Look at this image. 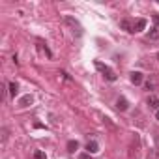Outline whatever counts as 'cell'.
Instances as JSON below:
<instances>
[{
	"instance_id": "1",
	"label": "cell",
	"mask_w": 159,
	"mask_h": 159,
	"mask_svg": "<svg viewBox=\"0 0 159 159\" xmlns=\"http://www.w3.org/2000/svg\"><path fill=\"white\" fill-rule=\"evenodd\" d=\"M96 69L107 79V81H116V73H114L109 66H105V64H101V62H96Z\"/></svg>"
},
{
	"instance_id": "2",
	"label": "cell",
	"mask_w": 159,
	"mask_h": 159,
	"mask_svg": "<svg viewBox=\"0 0 159 159\" xmlns=\"http://www.w3.org/2000/svg\"><path fill=\"white\" fill-rule=\"evenodd\" d=\"M120 28L125 30V32H135V23L131 19H122L120 21Z\"/></svg>"
},
{
	"instance_id": "3",
	"label": "cell",
	"mask_w": 159,
	"mask_h": 159,
	"mask_svg": "<svg viewBox=\"0 0 159 159\" xmlns=\"http://www.w3.org/2000/svg\"><path fill=\"white\" fill-rule=\"evenodd\" d=\"M148 107H150L152 111H157V109H159V98L153 96V94L148 96Z\"/></svg>"
},
{
	"instance_id": "4",
	"label": "cell",
	"mask_w": 159,
	"mask_h": 159,
	"mask_svg": "<svg viewBox=\"0 0 159 159\" xmlns=\"http://www.w3.org/2000/svg\"><path fill=\"white\" fill-rule=\"evenodd\" d=\"M129 79H131V83H133V84H140L144 77H142V73H140V71H133V73L129 75Z\"/></svg>"
},
{
	"instance_id": "5",
	"label": "cell",
	"mask_w": 159,
	"mask_h": 159,
	"mask_svg": "<svg viewBox=\"0 0 159 159\" xmlns=\"http://www.w3.org/2000/svg\"><path fill=\"white\" fill-rule=\"evenodd\" d=\"M86 152H88V153H98V152H99V144H98L96 140H88V144H86Z\"/></svg>"
},
{
	"instance_id": "6",
	"label": "cell",
	"mask_w": 159,
	"mask_h": 159,
	"mask_svg": "<svg viewBox=\"0 0 159 159\" xmlns=\"http://www.w3.org/2000/svg\"><path fill=\"white\" fill-rule=\"evenodd\" d=\"M66 23H67L69 26H73V28H77V32H79V36H81V25H79V23H77V21L73 19V17H69V15H67V17H66Z\"/></svg>"
},
{
	"instance_id": "7",
	"label": "cell",
	"mask_w": 159,
	"mask_h": 159,
	"mask_svg": "<svg viewBox=\"0 0 159 159\" xmlns=\"http://www.w3.org/2000/svg\"><path fill=\"white\" fill-rule=\"evenodd\" d=\"M146 28V19H137L135 21V32H140Z\"/></svg>"
},
{
	"instance_id": "8",
	"label": "cell",
	"mask_w": 159,
	"mask_h": 159,
	"mask_svg": "<svg viewBox=\"0 0 159 159\" xmlns=\"http://www.w3.org/2000/svg\"><path fill=\"white\" fill-rule=\"evenodd\" d=\"M116 107H118L120 111H127V107H129V103H127V99H125V98H120V99L116 101Z\"/></svg>"
},
{
	"instance_id": "9",
	"label": "cell",
	"mask_w": 159,
	"mask_h": 159,
	"mask_svg": "<svg viewBox=\"0 0 159 159\" xmlns=\"http://www.w3.org/2000/svg\"><path fill=\"white\" fill-rule=\"evenodd\" d=\"M150 39H159V26H152V30L148 32Z\"/></svg>"
},
{
	"instance_id": "10",
	"label": "cell",
	"mask_w": 159,
	"mask_h": 159,
	"mask_svg": "<svg viewBox=\"0 0 159 159\" xmlns=\"http://www.w3.org/2000/svg\"><path fill=\"white\" fill-rule=\"evenodd\" d=\"M32 101H34V99H32V96L28 94V96H25V98L19 101V105H21V107H28V105H32Z\"/></svg>"
},
{
	"instance_id": "11",
	"label": "cell",
	"mask_w": 159,
	"mask_h": 159,
	"mask_svg": "<svg viewBox=\"0 0 159 159\" xmlns=\"http://www.w3.org/2000/svg\"><path fill=\"white\" fill-rule=\"evenodd\" d=\"M17 92H19V84H17V83H10V94L15 96Z\"/></svg>"
},
{
	"instance_id": "12",
	"label": "cell",
	"mask_w": 159,
	"mask_h": 159,
	"mask_svg": "<svg viewBox=\"0 0 159 159\" xmlns=\"http://www.w3.org/2000/svg\"><path fill=\"white\" fill-rule=\"evenodd\" d=\"M77 148H79V142H77V140H69V142H67V150H69V152H75Z\"/></svg>"
},
{
	"instance_id": "13",
	"label": "cell",
	"mask_w": 159,
	"mask_h": 159,
	"mask_svg": "<svg viewBox=\"0 0 159 159\" xmlns=\"http://www.w3.org/2000/svg\"><path fill=\"white\" fill-rule=\"evenodd\" d=\"M34 159H47V155H45V152L36 150V152H34Z\"/></svg>"
},
{
	"instance_id": "14",
	"label": "cell",
	"mask_w": 159,
	"mask_h": 159,
	"mask_svg": "<svg viewBox=\"0 0 159 159\" xmlns=\"http://www.w3.org/2000/svg\"><path fill=\"white\" fill-rule=\"evenodd\" d=\"M148 159H157V153H155V152H152V153L148 155Z\"/></svg>"
},
{
	"instance_id": "15",
	"label": "cell",
	"mask_w": 159,
	"mask_h": 159,
	"mask_svg": "<svg viewBox=\"0 0 159 159\" xmlns=\"http://www.w3.org/2000/svg\"><path fill=\"white\" fill-rule=\"evenodd\" d=\"M153 21H155V26H159V15H153Z\"/></svg>"
},
{
	"instance_id": "16",
	"label": "cell",
	"mask_w": 159,
	"mask_h": 159,
	"mask_svg": "<svg viewBox=\"0 0 159 159\" xmlns=\"http://www.w3.org/2000/svg\"><path fill=\"white\" fill-rule=\"evenodd\" d=\"M79 159H90V153H88V155H81Z\"/></svg>"
},
{
	"instance_id": "17",
	"label": "cell",
	"mask_w": 159,
	"mask_h": 159,
	"mask_svg": "<svg viewBox=\"0 0 159 159\" xmlns=\"http://www.w3.org/2000/svg\"><path fill=\"white\" fill-rule=\"evenodd\" d=\"M155 118H157V120H159V109H157V111H155Z\"/></svg>"
},
{
	"instance_id": "18",
	"label": "cell",
	"mask_w": 159,
	"mask_h": 159,
	"mask_svg": "<svg viewBox=\"0 0 159 159\" xmlns=\"http://www.w3.org/2000/svg\"><path fill=\"white\" fill-rule=\"evenodd\" d=\"M157 58H159V52H157Z\"/></svg>"
}]
</instances>
